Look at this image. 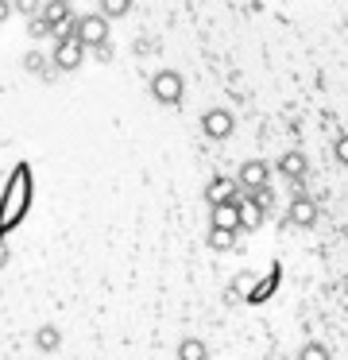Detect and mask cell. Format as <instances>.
<instances>
[{"instance_id":"3957f363","label":"cell","mask_w":348,"mask_h":360,"mask_svg":"<svg viewBox=\"0 0 348 360\" xmlns=\"http://www.w3.org/2000/svg\"><path fill=\"white\" fill-rule=\"evenodd\" d=\"M74 35L82 39V47H97V43H108V24L105 16H77L74 20Z\"/></svg>"},{"instance_id":"ba28073f","label":"cell","mask_w":348,"mask_h":360,"mask_svg":"<svg viewBox=\"0 0 348 360\" xmlns=\"http://www.w3.org/2000/svg\"><path fill=\"white\" fill-rule=\"evenodd\" d=\"M267 179H271V167L263 163V159H252V163H244L240 167V190H259V186H267Z\"/></svg>"},{"instance_id":"5bb4252c","label":"cell","mask_w":348,"mask_h":360,"mask_svg":"<svg viewBox=\"0 0 348 360\" xmlns=\"http://www.w3.org/2000/svg\"><path fill=\"white\" fill-rule=\"evenodd\" d=\"M131 12V0H101V16L105 20H120Z\"/></svg>"},{"instance_id":"8992f818","label":"cell","mask_w":348,"mask_h":360,"mask_svg":"<svg viewBox=\"0 0 348 360\" xmlns=\"http://www.w3.org/2000/svg\"><path fill=\"white\" fill-rule=\"evenodd\" d=\"M201 132H205L209 140H224V136H232V112L228 109H209L205 117H201Z\"/></svg>"},{"instance_id":"ffe728a7","label":"cell","mask_w":348,"mask_h":360,"mask_svg":"<svg viewBox=\"0 0 348 360\" xmlns=\"http://www.w3.org/2000/svg\"><path fill=\"white\" fill-rule=\"evenodd\" d=\"M23 63H27V70H43V63H46V58H43V55H27Z\"/></svg>"},{"instance_id":"8fae6325","label":"cell","mask_w":348,"mask_h":360,"mask_svg":"<svg viewBox=\"0 0 348 360\" xmlns=\"http://www.w3.org/2000/svg\"><path fill=\"white\" fill-rule=\"evenodd\" d=\"M263 225V210L255 202H240V233H252V229H259Z\"/></svg>"},{"instance_id":"5b68a950","label":"cell","mask_w":348,"mask_h":360,"mask_svg":"<svg viewBox=\"0 0 348 360\" xmlns=\"http://www.w3.org/2000/svg\"><path fill=\"white\" fill-rule=\"evenodd\" d=\"M278 283H283V267L271 264L267 271L259 275V279H252V287H247V295H244V298H247V302H267V298L278 290Z\"/></svg>"},{"instance_id":"9a60e30c","label":"cell","mask_w":348,"mask_h":360,"mask_svg":"<svg viewBox=\"0 0 348 360\" xmlns=\"http://www.w3.org/2000/svg\"><path fill=\"white\" fill-rule=\"evenodd\" d=\"M12 12H20V16L35 20L39 12H43V4H39V0H12Z\"/></svg>"},{"instance_id":"d6986e66","label":"cell","mask_w":348,"mask_h":360,"mask_svg":"<svg viewBox=\"0 0 348 360\" xmlns=\"http://www.w3.org/2000/svg\"><path fill=\"white\" fill-rule=\"evenodd\" d=\"M337 159H340V163L348 167V132H344V136H340V140H337Z\"/></svg>"},{"instance_id":"ac0fdd59","label":"cell","mask_w":348,"mask_h":360,"mask_svg":"<svg viewBox=\"0 0 348 360\" xmlns=\"http://www.w3.org/2000/svg\"><path fill=\"white\" fill-rule=\"evenodd\" d=\"M58 345V333L54 329H39V349H54Z\"/></svg>"},{"instance_id":"7c38bea8","label":"cell","mask_w":348,"mask_h":360,"mask_svg":"<svg viewBox=\"0 0 348 360\" xmlns=\"http://www.w3.org/2000/svg\"><path fill=\"white\" fill-rule=\"evenodd\" d=\"M178 360H209V345L201 337H186L178 345Z\"/></svg>"},{"instance_id":"2e32d148","label":"cell","mask_w":348,"mask_h":360,"mask_svg":"<svg viewBox=\"0 0 348 360\" xmlns=\"http://www.w3.org/2000/svg\"><path fill=\"white\" fill-rule=\"evenodd\" d=\"M31 24V35H35V39H46V35H51V24H46L43 16H35V20H27Z\"/></svg>"},{"instance_id":"277c9868","label":"cell","mask_w":348,"mask_h":360,"mask_svg":"<svg viewBox=\"0 0 348 360\" xmlns=\"http://www.w3.org/2000/svg\"><path fill=\"white\" fill-rule=\"evenodd\" d=\"M82 58H85V47H82V39H77L74 32L62 35V39L54 43V66H58V70H77Z\"/></svg>"},{"instance_id":"e0dca14e","label":"cell","mask_w":348,"mask_h":360,"mask_svg":"<svg viewBox=\"0 0 348 360\" xmlns=\"http://www.w3.org/2000/svg\"><path fill=\"white\" fill-rule=\"evenodd\" d=\"M302 360H329V352H325V345H306V349H302Z\"/></svg>"},{"instance_id":"4fadbf2b","label":"cell","mask_w":348,"mask_h":360,"mask_svg":"<svg viewBox=\"0 0 348 360\" xmlns=\"http://www.w3.org/2000/svg\"><path fill=\"white\" fill-rule=\"evenodd\" d=\"M236 244V229H224V225H209V248L217 252H228Z\"/></svg>"},{"instance_id":"52a82bcc","label":"cell","mask_w":348,"mask_h":360,"mask_svg":"<svg viewBox=\"0 0 348 360\" xmlns=\"http://www.w3.org/2000/svg\"><path fill=\"white\" fill-rule=\"evenodd\" d=\"M244 198V190H240V182L232 179H213L205 186V202L209 205H224V202H240Z\"/></svg>"},{"instance_id":"603a6c76","label":"cell","mask_w":348,"mask_h":360,"mask_svg":"<svg viewBox=\"0 0 348 360\" xmlns=\"http://www.w3.org/2000/svg\"><path fill=\"white\" fill-rule=\"evenodd\" d=\"M62 4H70V0H62Z\"/></svg>"},{"instance_id":"30bf717a","label":"cell","mask_w":348,"mask_h":360,"mask_svg":"<svg viewBox=\"0 0 348 360\" xmlns=\"http://www.w3.org/2000/svg\"><path fill=\"white\" fill-rule=\"evenodd\" d=\"M306 171H309V163H306L302 151H286V155L278 159V174L290 179V182H302V179H306Z\"/></svg>"},{"instance_id":"44dd1931","label":"cell","mask_w":348,"mask_h":360,"mask_svg":"<svg viewBox=\"0 0 348 360\" xmlns=\"http://www.w3.org/2000/svg\"><path fill=\"white\" fill-rule=\"evenodd\" d=\"M8 16H12V0H0V24H4Z\"/></svg>"},{"instance_id":"7402d4cb","label":"cell","mask_w":348,"mask_h":360,"mask_svg":"<svg viewBox=\"0 0 348 360\" xmlns=\"http://www.w3.org/2000/svg\"><path fill=\"white\" fill-rule=\"evenodd\" d=\"M4 259H8V248H4V240H0V267H4Z\"/></svg>"},{"instance_id":"9c48e42d","label":"cell","mask_w":348,"mask_h":360,"mask_svg":"<svg viewBox=\"0 0 348 360\" xmlns=\"http://www.w3.org/2000/svg\"><path fill=\"white\" fill-rule=\"evenodd\" d=\"M286 217H290V225H298V229H309L317 221V205H314V198H306V194H298L290 202V210H286Z\"/></svg>"},{"instance_id":"6da1fadb","label":"cell","mask_w":348,"mask_h":360,"mask_svg":"<svg viewBox=\"0 0 348 360\" xmlns=\"http://www.w3.org/2000/svg\"><path fill=\"white\" fill-rule=\"evenodd\" d=\"M31 205V171L27 167H15V174L4 186V202H0V233H8L12 225H20L23 213Z\"/></svg>"},{"instance_id":"7a4b0ae2","label":"cell","mask_w":348,"mask_h":360,"mask_svg":"<svg viewBox=\"0 0 348 360\" xmlns=\"http://www.w3.org/2000/svg\"><path fill=\"white\" fill-rule=\"evenodd\" d=\"M151 94H155V101H162V105H178V101H182V94H186L182 74H178V70H159L151 78Z\"/></svg>"}]
</instances>
